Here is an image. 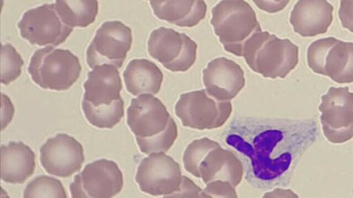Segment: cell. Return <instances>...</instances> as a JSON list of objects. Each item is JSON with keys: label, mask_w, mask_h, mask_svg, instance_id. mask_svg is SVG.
Segmentation results:
<instances>
[{"label": "cell", "mask_w": 353, "mask_h": 198, "mask_svg": "<svg viewBox=\"0 0 353 198\" xmlns=\"http://www.w3.org/2000/svg\"><path fill=\"white\" fill-rule=\"evenodd\" d=\"M159 19L182 28H192L203 20L207 5L204 0H148Z\"/></svg>", "instance_id": "17"}, {"label": "cell", "mask_w": 353, "mask_h": 198, "mask_svg": "<svg viewBox=\"0 0 353 198\" xmlns=\"http://www.w3.org/2000/svg\"><path fill=\"white\" fill-rule=\"evenodd\" d=\"M201 197L236 198L235 187L229 182L221 179L211 181L205 184Z\"/></svg>", "instance_id": "28"}, {"label": "cell", "mask_w": 353, "mask_h": 198, "mask_svg": "<svg viewBox=\"0 0 353 198\" xmlns=\"http://www.w3.org/2000/svg\"><path fill=\"white\" fill-rule=\"evenodd\" d=\"M23 60L17 50L10 43L1 44V81L8 85L17 80L21 74Z\"/></svg>", "instance_id": "26"}, {"label": "cell", "mask_w": 353, "mask_h": 198, "mask_svg": "<svg viewBox=\"0 0 353 198\" xmlns=\"http://www.w3.org/2000/svg\"><path fill=\"white\" fill-rule=\"evenodd\" d=\"M323 135L333 144L353 138V93L347 87H330L319 106Z\"/></svg>", "instance_id": "7"}, {"label": "cell", "mask_w": 353, "mask_h": 198, "mask_svg": "<svg viewBox=\"0 0 353 198\" xmlns=\"http://www.w3.org/2000/svg\"><path fill=\"white\" fill-rule=\"evenodd\" d=\"M55 6L61 19L67 25L85 28L97 15V0H56Z\"/></svg>", "instance_id": "21"}, {"label": "cell", "mask_w": 353, "mask_h": 198, "mask_svg": "<svg viewBox=\"0 0 353 198\" xmlns=\"http://www.w3.org/2000/svg\"><path fill=\"white\" fill-rule=\"evenodd\" d=\"M23 197L66 198L68 195L60 180L50 176L41 175L26 185Z\"/></svg>", "instance_id": "25"}, {"label": "cell", "mask_w": 353, "mask_h": 198, "mask_svg": "<svg viewBox=\"0 0 353 198\" xmlns=\"http://www.w3.org/2000/svg\"><path fill=\"white\" fill-rule=\"evenodd\" d=\"M17 26L23 38L39 46H59L73 31V28L61 19L55 3H44L28 10Z\"/></svg>", "instance_id": "8"}, {"label": "cell", "mask_w": 353, "mask_h": 198, "mask_svg": "<svg viewBox=\"0 0 353 198\" xmlns=\"http://www.w3.org/2000/svg\"><path fill=\"white\" fill-rule=\"evenodd\" d=\"M123 186V176L117 164L102 158L85 166L70 184L73 198H109L117 195Z\"/></svg>", "instance_id": "6"}, {"label": "cell", "mask_w": 353, "mask_h": 198, "mask_svg": "<svg viewBox=\"0 0 353 198\" xmlns=\"http://www.w3.org/2000/svg\"><path fill=\"white\" fill-rule=\"evenodd\" d=\"M170 117L165 104L150 94L132 98L127 109V124L135 137L157 135L166 128Z\"/></svg>", "instance_id": "12"}, {"label": "cell", "mask_w": 353, "mask_h": 198, "mask_svg": "<svg viewBox=\"0 0 353 198\" xmlns=\"http://www.w3.org/2000/svg\"><path fill=\"white\" fill-rule=\"evenodd\" d=\"M210 24L224 50L241 56L245 41L262 30L256 13L245 0H221L211 10Z\"/></svg>", "instance_id": "2"}, {"label": "cell", "mask_w": 353, "mask_h": 198, "mask_svg": "<svg viewBox=\"0 0 353 198\" xmlns=\"http://www.w3.org/2000/svg\"><path fill=\"white\" fill-rule=\"evenodd\" d=\"M292 190L290 189L276 188L272 191L266 192L263 197H298Z\"/></svg>", "instance_id": "33"}, {"label": "cell", "mask_w": 353, "mask_h": 198, "mask_svg": "<svg viewBox=\"0 0 353 198\" xmlns=\"http://www.w3.org/2000/svg\"><path fill=\"white\" fill-rule=\"evenodd\" d=\"M177 136V125L170 117L168 126L161 133L149 138L135 137V139L140 151L148 155L154 152L167 153L174 144Z\"/></svg>", "instance_id": "23"}, {"label": "cell", "mask_w": 353, "mask_h": 198, "mask_svg": "<svg viewBox=\"0 0 353 198\" xmlns=\"http://www.w3.org/2000/svg\"><path fill=\"white\" fill-rule=\"evenodd\" d=\"M132 43L129 26L118 20L107 21L98 28L86 50V63L91 69L103 63L121 68Z\"/></svg>", "instance_id": "9"}, {"label": "cell", "mask_w": 353, "mask_h": 198, "mask_svg": "<svg viewBox=\"0 0 353 198\" xmlns=\"http://www.w3.org/2000/svg\"><path fill=\"white\" fill-rule=\"evenodd\" d=\"M199 175L203 183L216 179L227 181L234 187L243 178V166L240 160L231 151L221 146L211 150L199 166Z\"/></svg>", "instance_id": "18"}, {"label": "cell", "mask_w": 353, "mask_h": 198, "mask_svg": "<svg viewBox=\"0 0 353 198\" xmlns=\"http://www.w3.org/2000/svg\"><path fill=\"white\" fill-rule=\"evenodd\" d=\"M338 14L342 26L353 32V0H340Z\"/></svg>", "instance_id": "30"}, {"label": "cell", "mask_w": 353, "mask_h": 198, "mask_svg": "<svg viewBox=\"0 0 353 198\" xmlns=\"http://www.w3.org/2000/svg\"><path fill=\"white\" fill-rule=\"evenodd\" d=\"M181 178L179 163L164 152L151 153L143 158L135 175L143 192L165 197L179 190Z\"/></svg>", "instance_id": "10"}, {"label": "cell", "mask_w": 353, "mask_h": 198, "mask_svg": "<svg viewBox=\"0 0 353 198\" xmlns=\"http://www.w3.org/2000/svg\"><path fill=\"white\" fill-rule=\"evenodd\" d=\"M35 154L24 142L11 141L1 146V178L7 184H21L34 173Z\"/></svg>", "instance_id": "16"}, {"label": "cell", "mask_w": 353, "mask_h": 198, "mask_svg": "<svg viewBox=\"0 0 353 198\" xmlns=\"http://www.w3.org/2000/svg\"><path fill=\"white\" fill-rule=\"evenodd\" d=\"M118 69L108 63L94 66L88 73L83 84V99L98 107L109 104L121 97L123 85Z\"/></svg>", "instance_id": "15"}, {"label": "cell", "mask_w": 353, "mask_h": 198, "mask_svg": "<svg viewBox=\"0 0 353 198\" xmlns=\"http://www.w3.org/2000/svg\"><path fill=\"white\" fill-rule=\"evenodd\" d=\"M202 190L191 179L182 175L179 190L167 197H201Z\"/></svg>", "instance_id": "29"}, {"label": "cell", "mask_w": 353, "mask_h": 198, "mask_svg": "<svg viewBox=\"0 0 353 198\" xmlns=\"http://www.w3.org/2000/svg\"><path fill=\"white\" fill-rule=\"evenodd\" d=\"M299 52V47L288 38L260 30L245 41L241 56L253 72L264 78H284L296 67Z\"/></svg>", "instance_id": "1"}, {"label": "cell", "mask_w": 353, "mask_h": 198, "mask_svg": "<svg viewBox=\"0 0 353 198\" xmlns=\"http://www.w3.org/2000/svg\"><path fill=\"white\" fill-rule=\"evenodd\" d=\"M123 77L126 90L134 96L143 94H158L163 80L161 69L145 58L131 60L123 72Z\"/></svg>", "instance_id": "19"}, {"label": "cell", "mask_w": 353, "mask_h": 198, "mask_svg": "<svg viewBox=\"0 0 353 198\" xmlns=\"http://www.w3.org/2000/svg\"><path fill=\"white\" fill-rule=\"evenodd\" d=\"M219 146L217 142L206 137L192 141L183 155L185 170L195 177L200 178L199 168L201 162L211 150Z\"/></svg>", "instance_id": "24"}, {"label": "cell", "mask_w": 353, "mask_h": 198, "mask_svg": "<svg viewBox=\"0 0 353 198\" xmlns=\"http://www.w3.org/2000/svg\"><path fill=\"white\" fill-rule=\"evenodd\" d=\"M333 6L327 0H298L290 15L293 30L303 37L327 32L333 20Z\"/></svg>", "instance_id": "14"}, {"label": "cell", "mask_w": 353, "mask_h": 198, "mask_svg": "<svg viewBox=\"0 0 353 198\" xmlns=\"http://www.w3.org/2000/svg\"><path fill=\"white\" fill-rule=\"evenodd\" d=\"M28 72L42 89L65 91L79 79L81 66L79 58L70 50L49 45L34 52Z\"/></svg>", "instance_id": "3"}, {"label": "cell", "mask_w": 353, "mask_h": 198, "mask_svg": "<svg viewBox=\"0 0 353 198\" xmlns=\"http://www.w3.org/2000/svg\"><path fill=\"white\" fill-rule=\"evenodd\" d=\"M1 129L3 131L12 122L14 115V107L6 94H1Z\"/></svg>", "instance_id": "31"}, {"label": "cell", "mask_w": 353, "mask_h": 198, "mask_svg": "<svg viewBox=\"0 0 353 198\" xmlns=\"http://www.w3.org/2000/svg\"><path fill=\"white\" fill-rule=\"evenodd\" d=\"M81 108L87 121L99 129H112L124 115V102L121 97L109 104L98 107L83 99Z\"/></svg>", "instance_id": "22"}, {"label": "cell", "mask_w": 353, "mask_h": 198, "mask_svg": "<svg viewBox=\"0 0 353 198\" xmlns=\"http://www.w3.org/2000/svg\"><path fill=\"white\" fill-rule=\"evenodd\" d=\"M205 90L219 101H230L243 89L244 72L234 60L225 57L211 60L203 70Z\"/></svg>", "instance_id": "13"}, {"label": "cell", "mask_w": 353, "mask_h": 198, "mask_svg": "<svg viewBox=\"0 0 353 198\" xmlns=\"http://www.w3.org/2000/svg\"><path fill=\"white\" fill-rule=\"evenodd\" d=\"M40 163L48 174L62 178L79 171L85 162L81 144L73 136L58 133L39 149Z\"/></svg>", "instance_id": "11"}, {"label": "cell", "mask_w": 353, "mask_h": 198, "mask_svg": "<svg viewBox=\"0 0 353 198\" xmlns=\"http://www.w3.org/2000/svg\"><path fill=\"white\" fill-rule=\"evenodd\" d=\"M232 111L230 101H219L205 89L181 94L174 106L175 114L182 125L197 130L222 126Z\"/></svg>", "instance_id": "4"}, {"label": "cell", "mask_w": 353, "mask_h": 198, "mask_svg": "<svg viewBox=\"0 0 353 198\" xmlns=\"http://www.w3.org/2000/svg\"><path fill=\"white\" fill-rule=\"evenodd\" d=\"M150 56L172 72L188 71L196 59L197 44L187 34L160 27L148 40Z\"/></svg>", "instance_id": "5"}, {"label": "cell", "mask_w": 353, "mask_h": 198, "mask_svg": "<svg viewBox=\"0 0 353 198\" xmlns=\"http://www.w3.org/2000/svg\"><path fill=\"white\" fill-rule=\"evenodd\" d=\"M338 38L328 36L313 41L307 50V63L312 71L324 76L325 58L330 48Z\"/></svg>", "instance_id": "27"}, {"label": "cell", "mask_w": 353, "mask_h": 198, "mask_svg": "<svg viewBox=\"0 0 353 198\" xmlns=\"http://www.w3.org/2000/svg\"><path fill=\"white\" fill-rule=\"evenodd\" d=\"M324 76L339 83L353 82V42L340 39L325 58Z\"/></svg>", "instance_id": "20"}, {"label": "cell", "mask_w": 353, "mask_h": 198, "mask_svg": "<svg viewBox=\"0 0 353 198\" xmlns=\"http://www.w3.org/2000/svg\"><path fill=\"white\" fill-rule=\"evenodd\" d=\"M290 0H252L260 10L268 13H276L283 10Z\"/></svg>", "instance_id": "32"}]
</instances>
